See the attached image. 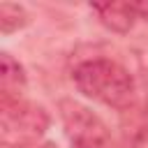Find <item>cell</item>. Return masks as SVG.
I'll use <instances>...</instances> for the list:
<instances>
[{
  "label": "cell",
  "instance_id": "5",
  "mask_svg": "<svg viewBox=\"0 0 148 148\" xmlns=\"http://www.w3.org/2000/svg\"><path fill=\"white\" fill-rule=\"evenodd\" d=\"M25 72L18 60L9 53H0V102H16L23 99L25 90Z\"/></svg>",
  "mask_w": 148,
  "mask_h": 148
},
{
  "label": "cell",
  "instance_id": "2",
  "mask_svg": "<svg viewBox=\"0 0 148 148\" xmlns=\"http://www.w3.org/2000/svg\"><path fill=\"white\" fill-rule=\"evenodd\" d=\"M51 118L44 106L28 99L0 102V143L5 148L32 146L49 130Z\"/></svg>",
  "mask_w": 148,
  "mask_h": 148
},
{
  "label": "cell",
  "instance_id": "3",
  "mask_svg": "<svg viewBox=\"0 0 148 148\" xmlns=\"http://www.w3.org/2000/svg\"><path fill=\"white\" fill-rule=\"evenodd\" d=\"M62 132L69 148H113V136L106 123L76 99L58 102Z\"/></svg>",
  "mask_w": 148,
  "mask_h": 148
},
{
  "label": "cell",
  "instance_id": "4",
  "mask_svg": "<svg viewBox=\"0 0 148 148\" xmlns=\"http://www.w3.org/2000/svg\"><path fill=\"white\" fill-rule=\"evenodd\" d=\"M90 9L97 14L104 28H109L111 32H120V35L130 32L139 18L134 2H102V5H92Z\"/></svg>",
  "mask_w": 148,
  "mask_h": 148
},
{
  "label": "cell",
  "instance_id": "6",
  "mask_svg": "<svg viewBox=\"0 0 148 148\" xmlns=\"http://www.w3.org/2000/svg\"><path fill=\"white\" fill-rule=\"evenodd\" d=\"M28 23H30V14L25 12V7L14 5V2H0V32L2 35H12L25 28Z\"/></svg>",
  "mask_w": 148,
  "mask_h": 148
},
{
  "label": "cell",
  "instance_id": "7",
  "mask_svg": "<svg viewBox=\"0 0 148 148\" xmlns=\"http://www.w3.org/2000/svg\"><path fill=\"white\" fill-rule=\"evenodd\" d=\"M134 9H136L139 18H148V2H134Z\"/></svg>",
  "mask_w": 148,
  "mask_h": 148
},
{
  "label": "cell",
  "instance_id": "1",
  "mask_svg": "<svg viewBox=\"0 0 148 148\" xmlns=\"http://www.w3.org/2000/svg\"><path fill=\"white\" fill-rule=\"evenodd\" d=\"M74 86L79 92L92 102H99L111 109H130L136 97V83L132 74L116 60L92 58L83 60L72 72Z\"/></svg>",
  "mask_w": 148,
  "mask_h": 148
}]
</instances>
